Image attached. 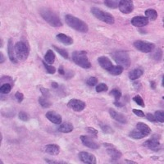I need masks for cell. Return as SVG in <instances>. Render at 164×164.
<instances>
[{"label": "cell", "instance_id": "1", "mask_svg": "<svg viewBox=\"0 0 164 164\" xmlns=\"http://www.w3.org/2000/svg\"><path fill=\"white\" fill-rule=\"evenodd\" d=\"M65 22L73 30L81 33H87L89 31V26L84 21L76 17L71 14H67L65 16Z\"/></svg>", "mask_w": 164, "mask_h": 164}, {"label": "cell", "instance_id": "2", "mask_svg": "<svg viewBox=\"0 0 164 164\" xmlns=\"http://www.w3.org/2000/svg\"><path fill=\"white\" fill-rule=\"evenodd\" d=\"M39 14L41 17L52 26L61 27L63 26V22L59 17L50 9L43 8L39 10Z\"/></svg>", "mask_w": 164, "mask_h": 164}, {"label": "cell", "instance_id": "3", "mask_svg": "<svg viewBox=\"0 0 164 164\" xmlns=\"http://www.w3.org/2000/svg\"><path fill=\"white\" fill-rule=\"evenodd\" d=\"M72 58L76 65L82 68L89 69L91 67V63L87 57V53L85 51H75L72 53Z\"/></svg>", "mask_w": 164, "mask_h": 164}, {"label": "cell", "instance_id": "4", "mask_svg": "<svg viewBox=\"0 0 164 164\" xmlns=\"http://www.w3.org/2000/svg\"><path fill=\"white\" fill-rule=\"evenodd\" d=\"M112 57L114 61L117 63V65L122 66L123 68L127 69L131 66V57L129 56L128 53L124 50L115 51L112 54Z\"/></svg>", "mask_w": 164, "mask_h": 164}, {"label": "cell", "instance_id": "5", "mask_svg": "<svg viewBox=\"0 0 164 164\" xmlns=\"http://www.w3.org/2000/svg\"><path fill=\"white\" fill-rule=\"evenodd\" d=\"M90 12L99 21H104L107 24L113 25L115 22L113 16L112 15L110 12L103 11L102 9L98 8H92L90 9Z\"/></svg>", "mask_w": 164, "mask_h": 164}, {"label": "cell", "instance_id": "6", "mask_svg": "<svg viewBox=\"0 0 164 164\" xmlns=\"http://www.w3.org/2000/svg\"><path fill=\"white\" fill-rule=\"evenodd\" d=\"M16 57L20 61H26L30 54V47L27 43L19 41L14 46Z\"/></svg>", "mask_w": 164, "mask_h": 164}, {"label": "cell", "instance_id": "7", "mask_svg": "<svg viewBox=\"0 0 164 164\" xmlns=\"http://www.w3.org/2000/svg\"><path fill=\"white\" fill-rule=\"evenodd\" d=\"M159 140H160V136L158 134H155L151 139L144 142L143 146L154 152H158L162 149V145Z\"/></svg>", "mask_w": 164, "mask_h": 164}, {"label": "cell", "instance_id": "8", "mask_svg": "<svg viewBox=\"0 0 164 164\" xmlns=\"http://www.w3.org/2000/svg\"><path fill=\"white\" fill-rule=\"evenodd\" d=\"M135 48L137 50L142 52V53H151L154 50L155 48V45H153L151 42L144 41V40H136L134 42Z\"/></svg>", "mask_w": 164, "mask_h": 164}, {"label": "cell", "instance_id": "9", "mask_svg": "<svg viewBox=\"0 0 164 164\" xmlns=\"http://www.w3.org/2000/svg\"><path fill=\"white\" fill-rule=\"evenodd\" d=\"M67 107L75 111V112H81L85 108L86 104L82 100L76 99V98H72L67 103Z\"/></svg>", "mask_w": 164, "mask_h": 164}, {"label": "cell", "instance_id": "10", "mask_svg": "<svg viewBox=\"0 0 164 164\" xmlns=\"http://www.w3.org/2000/svg\"><path fill=\"white\" fill-rule=\"evenodd\" d=\"M120 11L124 14H130L134 10V3L131 0H122L119 1Z\"/></svg>", "mask_w": 164, "mask_h": 164}, {"label": "cell", "instance_id": "11", "mask_svg": "<svg viewBox=\"0 0 164 164\" xmlns=\"http://www.w3.org/2000/svg\"><path fill=\"white\" fill-rule=\"evenodd\" d=\"M78 157L80 158L82 162L86 164H96L97 161H96L95 156L88 152H80L78 154Z\"/></svg>", "mask_w": 164, "mask_h": 164}, {"label": "cell", "instance_id": "12", "mask_svg": "<svg viewBox=\"0 0 164 164\" xmlns=\"http://www.w3.org/2000/svg\"><path fill=\"white\" fill-rule=\"evenodd\" d=\"M81 140V143L87 148H90L91 149H98L100 148V144L95 142L92 138L87 135H81L80 136Z\"/></svg>", "mask_w": 164, "mask_h": 164}, {"label": "cell", "instance_id": "13", "mask_svg": "<svg viewBox=\"0 0 164 164\" xmlns=\"http://www.w3.org/2000/svg\"><path fill=\"white\" fill-rule=\"evenodd\" d=\"M131 24L132 26H134L135 27H139V28H141V27H144L147 26L149 24V19L146 17H143V16H136L131 19Z\"/></svg>", "mask_w": 164, "mask_h": 164}, {"label": "cell", "instance_id": "14", "mask_svg": "<svg viewBox=\"0 0 164 164\" xmlns=\"http://www.w3.org/2000/svg\"><path fill=\"white\" fill-rule=\"evenodd\" d=\"M98 63L102 68L104 69L105 71H107V72H109L114 67L113 65V63L111 62V60L107 57H105V56H101V57H98Z\"/></svg>", "mask_w": 164, "mask_h": 164}, {"label": "cell", "instance_id": "15", "mask_svg": "<svg viewBox=\"0 0 164 164\" xmlns=\"http://www.w3.org/2000/svg\"><path fill=\"white\" fill-rule=\"evenodd\" d=\"M109 114H110L111 117L113 119L118 122L119 123H122V124H126L127 123V118L123 114L118 113L117 111L114 110L113 108H110L109 109Z\"/></svg>", "mask_w": 164, "mask_h": 164}, {"label": "cell", "instance_id": "16", "mask_svg": "<svg viewBox=\"0 0 164 164\" xmlns=\"http://www.w3.org/2000/svg\"><path fill=\"white\" fill-rule=\"evenodd\" d=\"M46 118L49 120L51 122L54 123V124H61L62 123V116L60 114H58L54 111H48L47 112V113L45 115Z\"/></svg>", "mask_w": 164, "mask_h": 164}, {"label": "cell", "instance_id": "17", "mask_svg": "<svg viewBox=\"0 0 164 164\" xmlns=\"http://www.w3.org/2000/svg\"><path fill=\"white\" fill-rule=\"evenodd\" d=\"M8 54L9 59H10V61L12 63H17V58L16 57L15 48H14V46H13L12 39H8Z\"/></svg>", "mask_w": 164, "mask_h": 164}, {"label": "cell", "instance_id": "18", "mask_svg": "<svg viewBox=\"0 0 164 164\" xmlns=\"http://www.w3.org/2000/svg\"><path fill=\"white\" fill-rule=\"evenodd\" d=\"M107 153L112 158V161H116V160H118L122 157V153L119 151V150H117L115 146L107 148Z\"/></svg>", "mask_w": 164, "mask_h": 164}, {"label": "cell", "instance_id": "19", "mask_svg": "<svg viewBox=\"0 0 164 164\" xmlns=\"http://www.w3.org/2000/svg\"><path fill=\"white\" fill-rule=\"evenodd\" d=\"M45 153H47L48 154H50V155H57L60 153V147L59 145L55 144H47L45 147Z\"/></svg>", "mask_w": 164, "mask_h": 164}, {"label": "cell", "instance_id": "20", "mask_svg": "<svg viewBox=\"0 0 164 164\" xmlns=\"http://www.w3.org/2000/svg\"><path fill=\"white\" fill-rule=\"evenodd\" d=\"M56 38L59 42L61 43H63V45H73V43H74V40L72 39V37H70V36H67L65 34H63V33H60V34H57V36H56Z\"/></svg>", "mask_w": 164, "mask_h": 164}, {"label": "cell", "instance_id": "21", "mask_svg": "<svg viewBox=\"0 0 164 164\" xmlns=\"http://www.w3.org/2000/svg\"><path fill=\"white\" fill-rule=\"evenodd\" d=\"M136 129H137L138 131H140L145 137L148 136V135H149L151 134V132H152L151 128L149 127V125L143 122L137 123V125H136Z\"/></svg>", "mask_w": 164, "mask_h": 164}, {"label": "cell", "instance_id": "22", "mask_svg": "<svg viewBox=\"0 0 164 164\" xmlns=\"http://www.w3.org/2000/svg\"><path fill=\"white\" fill-rule=\"evenodd\" d=\"M74 130V126L72 123L70 122H63L61 123L57 128V131L61 133H70Z\"/></svg>", "mask_w": 164, "mask_h": 164}, {"label": "cell", "instance_id": "23", "mask_svg": "<svg viewBox=\"0 0 164 164\" xmlns=\"http://www.w3.org/2000/svg\"><path fill=\"white\" fill-rule=\"evenodd\" d=\"M144 74L143 70L141 68H136L135 70H132L131 72H129V78L131 81H135L137 80L140 76H142Z\"/></svg>", "mask_w": 164, "mask_h": 164}, {"label": "cell", "instance_id": "24", "mask_svg": "<svg viewBox=\"0 0 164 164\" xmlns=\"http://www.w3.org/2000/svg\"><path fill=\"white\" fill-rule=\"evenodd\" d=\"M45 62H46L49 65L54 63V62H55V54H54V51L48 49L46 52V54H45Z\"/></svg>", "mask_w": 164, "mask_h": 164}, {"label": "cell", "instance_id": "25", "mask_svg": "<svg viewBox=\"0 0 164 164\" xmlns=\"http://www.w3.org/2000/svg\"><path fill=\"white\" fill-rule=\"evenodd\" d=\"M144 14H145V17H146L149 21H155L157 17H158V12L156 10L152 8L147 9L146 11L144 12Z\"/></svg>", "mask_w": 164, "mask_h": 164}, {"label": "cell", "instance_id": "26", "mask_svg": "<svg viewBox=\"0 0 164 164\" xmlns=\"http://www.w3.org/2000/svg\"><path fill=\"white\" fill-rule=\"evenodd\" d=\"M128 136L129 137H131V139H134V140H141V139H143V138L145 137L140 131H138L137 129L132 130V131L129 133Z\"/></svg>", "mask_w": 164, "mask_h": 164}, {"label": "cell", "instance_id": "27", "mask_svg": "<svg viewBox=\"0 0 164 164\" xmlns=\"http://www.w3.org/2000/svg\"><path fill=\"white\" fill-rule=\"evenodd\" d=\"M109 94H110L111 96H113V97L115 98L116 101H119L120 99H121V98H122V91H121L119 89H117V88H114V89H113V90L109 92Z\"/></svg>", "mask_w": 164, "mask_h": 164}, {"label": "cell", "instance_id": "28", "mask_svg": "<svg viewBox=\"0 0 164 164\" xmlns=\"http://www.w3.org/2000/svg\"><path fill=\"white\" fill-rule=\"evenodd\" d=\"M38 101H39V105H40L42 107H44V108H48V107H50L51 105H52L51 102L48 100V98H45V97H44V96L39 97Z\"/></svg>", "mask_w": 164, "mask_h": 164}, {"label": "cell", "instance_id": "29", "mask_svg": "<svg viewBox=\"0 0 164 164\" xmlns=\"http://www.w3.org/2000/svg\"><path fill=\"white\" fill-rule=\"evenodd\" d=\"M99 126H100L102 131H103L104 134L112 135L114 133L113 129L112 128L110 125H107V124H104V123H100V124H99Z\"/></svg>", "mask_w": 164, "mask_h": 164}, {"label": "cell", "instance_id": "30", "mask_svg": "<svg viewBox=\"0 0 164 164\" xmlns=\"http://www.w3.org/2000/svg\"><path fill=\"white\" fill-rule=\"evenodd\" d=\"M123 70H124V68H123L122 66L117 65L114 66L113 67V69L110 70L108 72H109L111 75H113V76H119V75H121L122 73Z\"/></svg>", "mask_w": 164, "mask_h": 164}, {"label": "cell", "instance_id": "31", "mask_svg": "<svg viewBox=\"0 0 164 164\" xmlns=\"http://www.w3.org/2000/svg\"><path fill=\"white\" fill-rule=\"evenodd\" d=\"M154 52L152 55H150V57H152L153 59L155 60L157 62H160L162 58V52L160 48H158V49H154Z\"/></svg>", "mask_w": 164, "mask_h": 164}, {"label": "cell", "instance_id": "32", "mask_svg": "<svg viewBox=\"0 0 164 164\" xmlns=\"http://www.w3.org/2000/svg\"><path fill=\"white\" fill-rule=\"evenodd\" d=\"M53 48L57 51V53L62 56L63 57H64L65 59H69V54L67 53V51L64 49V48H61L59 47H57L56 45H53Z\"/></svg>", "mask_w": 164, "mask_h": 164}, {"label": "cell", "instance_id": "33", "mask_svg": "<svg viewBox=\"0 0 164 164\" xmlns=\"http://www.w3.org/2000/svg\"><path fill=\"white\" fill-rule=\"evenodd\" d=\"M11 90H12V85L8 83L3 84L0 87V92L3 94H7L10 93Z\"/></svg>", "mask_w": 164, "mask_h": 164}, {"label": "cell", "instance_id": "34", "mask_svg": "<svg viewBox=\"0 0 164 164\" xmlns=\"http://www.w3.org/2000/svg\"><path fill=\"white\" fill-rule=\"evenodd\" d=\"M104 4L110 8L115 9L119 6V2L118 1H114V0H105Z\"/></svg>", "mask_w": 164, "mask_h": 164}, {"label": "cell", "instance_id": "35", "mask_svg": "<svg viewBox=\"0 0 164 164\" xmlns=\"http://www.w3.org/2000/svg\"><path fill=\"white\" fill-rule=\"evenodd\" d=\"M43 63V65L45 67V69L46 70V72H48V74H54L55 72H56V67H54L53 66L49 65L48 63H46V62H42Z\"/></svg>", "mask_w": 164, "mask_h": 164}, {"label": "cell", "instance_id": "36", "mask_svg": "<svg viewBox=\"0 0 164 164\" xmlns=\"http://www.w3.org/2000/svg\"><path fill=\"white\" fill-rule=\"evenodd\" d=\"M155 119L158 122L163 123L164 122V113L163 111H156L154 113Z\"/></svg>", "mask_w": 164, "mask_h": 164}, {"label": "cell", "instance_id": "37", "mask_svg": "<svg viewBox=\"0 0 164 164\" xmlns=\"http://www.w3.org/2000/svg\"><path fill=\"white\" fill-rule=\"evenodd\" d=\"M95 90L98 93L106 92V91H107V90H108V87H107V85L106 84L100 83L98 84V85H96Z\"/></svg>", "mask_w": 164, "mask_h": 164}, {"label": "cell", "instance_id": "38", "mask_svg": "<svg viewBox=\"0 0 164 164\" xmlns=\"http://www.w3.org/2000/svg\"><path fill=\"white\" fill-rule=\"evenodd\" d=\"M18 117H19V119L23 121V122H28L30 119V116H29L28 113H26V112H23V111H21L18 113Z\"/></svg>", "mask_w": 164, "mask_h": 164}, {"label": "cell", "instance_id": "39", "mask_svg": "<svg viewBox=\"0 0 164 164\" xmlns=\"http://www.w3.org/2000/svg\"><path fill=\"white\" fill-rule=\"evenodd\" d=\"M86 84L90 87L95 86L96 85L98 84V79L96 77H94V76H91L86 81Z\"/></svg>", "mask_w": 164, "mask_h": 164}, {"label": "cell", "instance_id": "40", "mask_svg": "<svg viewBox=\"0 0 164 164\" xmlns=\"http://www.w3.org/2000/svg\"><path fill=\"white\" fill-rule=\"evenodd\" d=\"M133 100H134L136 104H137L139 106L142 107H145V104H144V99L140 95H136L135 96L134 98H133Z\"/></svg>", "mask_w": 164, "mask_h": 164}, {"label": "cell", "instance_id": "41", "mask_svg": "<svg viewBox=\"0 0 164 164\" xmlns=\"http://www.w3.org/2000/svg\"><path fill=\"white\" fill-rule=\"evenodd\" d=\"M86 131L89 133V134L92 135L93 136H94V137H97V135H98V130H96L95 128H93L91 126H89V127H86Z\"/></svg>", "mask_w": 164, "mask_h": 164}, {"label": "cell", "instance_id": "42", "mask_svg": "<svg viewBox=\"0 0 164 164\" xmlns=\"http://www.w3.org/2000/svg\"><path fill=\"white\" fill-rule=\"evenodd\" d=\"M39 88H40L39 90H40V92L42 93L44 97H45V98H49L50 97V92H49V90L48 89H46L45 87H39Z\"/></svg>", "mask_w": 164, "mask_h": 164}, {"label": "cell", "instance_id": "43", "mask_svg": "<svg viewBox=\"0 0 164 164\" xmlns=\"http://www.w3.org/2000/svg\"><path fill=\"white\" fill-rule=\"evenodd\" d=\"M15 98H17V102L20 104L21 102L23 101V99H24V94L21 92H17L15 94Z\"/></svg>", "mask_w": 164, "mask_h": 164}, {"label": "cell", "instance_id": "44", "mask_svg": "<svg viewBox=\"0 0 164 164\" xmlns=\"http://www.w3.org/2000/svg\"><path fill=\"white\" fill-rule=\"evenodd\" d=\"M132 112H133V113H135V115H136L139 117H144L145 116V114H144L143 111L138 110V109H133Z\"/></svg>", "mask_w": 164, "mask_h": 164}, {"label": "cell", "instance_id": "45", "mask_svg": "<svg viewBox=\"0 0 164 164\" xmlns=\"http://www.w3.org/2000/svg\"><path fill=\"white\" fill-rule=\"evenodd\" d=\"M45 162H47V163H51V164H67V162H66L61 161H56V160H51V159H45Z\"/></svg>", "mask_w": 164, "mask_h": 164}, {"label": "cell", "instance_id": "46", "mask_svg": "<svg viewBox=\"0 0 164 164\" xmlns=\"http://www.w3.org/2000/svg\"><path fill=\"white\" fill-rule=\"evenodd\" d=\"M146 118L148 121H149V122H157V121H156L155 119V116H154V115L152 113H147L146 114Z\"/></svg>", "mask_w": 164, "mask_h": 164}, {"label": "cell", "instance_id": "47", "mask_svg": "<svg viewBox=\"0 0 164 164\" xmlns=\"http://www.w3.org/2000/svg\"><path fill=\"white\" fill-rule=\"evenodd\" d=\"M113 104L115 105V106H116V107H124V106H125V103H124V102H121L120 100L119 101H116V100H114Z\"/></svg>", "mask_w": 164, "mask_h": 164}, {"label": "cell", "instance_id": "48", "mask_svg": "<svg viewBox=\"0 0 164 164\" xmlns=\"http://www.w3.org/2000/svg\"><path fill=\"white\" fill-rule=\"evenodd\" d=\"M58 73H59L61 76H64L66 74L65 73V70H64V67L63 66H60L59 68H58Z\"/></svg>", "mask_w": 164, "mask_h": 164}, {"label": "cell", "instance_id": "49", "mask_svg": "<svg viewBox=\"0 0 164 164\" xmlns=\"http://www.w3.org/2000/svg\"><path fill=\"white\" fill-rule=\"evenodd\" d=\"M5 62V57H4V55H3V54L1 52L0 53V63L2 64V63H3Z\"/></svg>", "mask_w": 164, "mask_h": 164}, {"label": "cell", "instance_id": "50", "mask_svg": "<svg viewBox=\"0 0 164 164\" xmlns=\"http://www.w3.org/2000/svg\"><path fill=\"white\" fill-rule=\"evenodd\" d=\"M51 86L53 87L54 89H57L58 88V84L56 82V81H52V83H51Z\"/></svg>", "mask_w": 164, "mask_h": 164}, {"label": "cell", "instance_id": "51", "mask_svg": "<svg viewBox=\"0 0 164 164\" xmlns=\"http://www.w3.org/2000/svg\"><path fill=\"white\" fill-rule=\"evenodd\" d=\"M150 86L152 88L153 90H155L156 89V82L154 81H150Z\"/></svg>", "mask_w": 164, "mask_h": 164}, {"label": "cell", "instance_id": "52", "mask_svg": "<svg viewBox=\"0 0 164 164\" xmlns=\"http://www.w3.org/2000/svg\"><path fill=\"white\" fill-rule=\"evenodd\" d=\"M103 145H104L106 149H107V148H111V147H114L113 144H107V143H104Z\"/></svg>", "mask_w": 164, "mask_h": 164}, {"label": "cell", "instance_id": "53", "mask_svg": "<svg viewBox=\"0 0 164 164\" xmlns=\"http://www.w3.org/2000/svg\"><path fill=\"white\" fill-rule=\"evenodd\" d=\"M125 162H126V163H131V164H136V163H137L136 162H133V161H131V160H127V159H125Z\"/></svg>", "mask_w": 164, "mask_h": 164}, {"label": "cell", "instance_id": "54", "mask_svg": "<svg viewBox=\"0 0 164 164\" xmlns=\"http://www.w3.org/2000/svg\"><path fill=\"white\" fill-rule=\"evenodd\" d=\"M0 41H1V45H0V47H1V48H3V39H1Z\"/></svg>", "mask_w": 164, "mask_h": 164}, {"label": "cell", "instance_id": "55", "mask_svg": "<svg viewBox=\"0 0 164 164\" xmlns=\"http://www.w3.org/2000/svg\"><path fill=\"white\" fill-rule=\"evenodd\" d=\"M162 86L163 87V76L162 77Z\"/></svg>", "mask_w": 164, "mask_h": 164}]
</instances>
